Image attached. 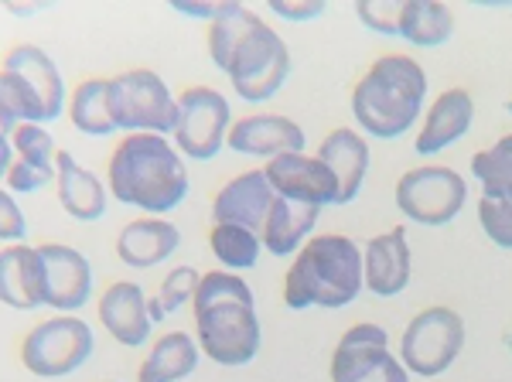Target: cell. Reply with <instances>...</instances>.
Instances as JSON below:
<instances>
[{
    "instance_id": "cell-29",
    "label": "cell",
    "mask_w": 512,
    "mask_h": 382,
    "mask_svg": "<svg viewBox=\"0 0 512 382\" xmlns=\"http://www.w3.org/2000/svg\"><path fill=\"white\" fill-rule=\"evenodd\" d=\"M21 123H41V127H45L48 113L28 82L21 76H14V72L0 69V127H4L7 134H14Z\"/></svg>"
},
{
    "instance_id": "cell-3",
    "label": "cell",
    "mask_w": 512,
    "mask_h": 382,
    "mask_svg": "<svg viewBox=\"0 0 512 382\" xmlns=\"http://www.w3.org/2000/svg\"><path fill=\"white\" fill-rule=\"evenodd\" d=\"M427 72L417 58L379 55L352 89V116L362 137L396 140L424 116Z\"/></svg>"
},
{
    "instance_id": "cell-14",
    "label": "cell",
    "mask_w": 512,
    "mask_h": 382,
    "mask_svg": "<svg viewBox=\"0 0 512 382\" xmlns=\"http://www.w3.org/2000/svg\"><path fill=\"white\" fill-rule=\"evenodd\" d=\"M304 127L284 113H250L233 120L226 147L246 157H267L274 161L280 154H304Z\"/></svg>"
},
{
    "instance_id": "cell-39",
    "label": "cell",
    "mask_w": 512,
    "mask_h": 382,
    "mask_svg": "<svg viewBox=\"0 0 512 382\" xmlns=\"http://www.w3.org/2000/svg\"><path fill=\"white\" fill-rule=\"evenodd\" d=\"M175 7L178 14H188V18H202V21H216L219 18V11H222V4H192V0H175Z\"/></svg>"
},
{
    "instance_id": "cell-41",
    "label": "cell",
    "mask_w": 512,
    "mask_h": 382,
    "mask_svg": "<svg viewBox=\"0 0 512 382\" xmlns=\"http://www.w3.org/2000/svg\"><path fill=\"white\" fill-rule=\"evenodd\" d=\"M11 14H21V18H28V14H38V11H45V4H31V7H18V4H11L7 7Z\"/></svg>"
},
{
    "instance_id": "cell-7",
    "label": "cell",
    "mask_w": 512,
    "mask_h": 382,
    "mask_svg": "<svg viewBox=\"0 0 512 382\" xmlns=\"http://www.w3.org/2000/svg\"><path fill=\"white\" fill-rule=\"evenodd\" d=\"M178 96L154 69H127L110 79V110L120 134H161L175 130Z\"/></svg>"
},
{
    "instance_id": "cell-6",
    "label": "cell",
    "mask_w": 512,
    "mask_h": 382,
    "mask_svg": "<svg viewBox=\"0 0 512 382\" xmlns=\"http://www.w3.org/2000/svg\"><path fill=\"white\" fill-rule=\"evenodd\" d=\"M93 348L96 335L79 314H55L21 338V365L38 379H65L89 362Z\"/></svg>"
},
{
    "instance_id": "cell-13",
    "label": "cell",
    "mask_w": 512,
    "mask_h": 382,
    "mask_svg": "<svg viewBox=\"0 0 512 382\" xmlns=\"http://www.w3.org/2000/svg\"><path fill=\"white\" fill-rule=\"evenodd\" d=\"M267 181L274 185L280 198H294V202H308L318 209L338 205V181L335 174L311 154H280L267 161Z\"/></svg>"
},
{
    "instance_id": "cell-45",
    "label": "cell",
    "mask_w": 512,
    "mask_h": 382,
    "mask_svg": "<svg viewBox=\"0 0 512 382\" xmlns=\"http://www.w3.org/2000/svg\"><path fill=\"white\" fill-rule=\"evenodd\" d=\"M110 382H120V379H110Z\"/></svg>"
},
{
    "instance_id": "cell-8",
    "label": "cell",
    "mask_w": 512,
    "mask_h": 382,
    "mask_svg": "<svg viewBox=\"0 0 512 382\" xmlns=\"http://www.w3.org/2000/svg\"><path fill=\"white\" fill-rule=\"evenodd\" d=\"M465 318L448 304H431L407 321L400 335V362L407 372L424 379H437L448 372L465 348Z\"/></svg>"
},
{
    "instance_id": "cell-9",
    "label": "cell",
    "mask_w": 512,
    "mask_h": 382,
    "mask_svg": "<svg viewBox=\"0 0 512 382\" xmlns=\"http://www.w3.org/2000/svg\"><path fill=\"white\" fill-rule=\"evenodd\" d=\"M233 130V106L212 86H188L175 106L171 144L188 161H212Z\"/></svg>"
},
{
    "instance_id": "cell-10",
    "label": "cell",
    "mask_w": 512,
    "mask_h": 382,
    "mask_svg": "<svg viewBox=\"0 0 512 382\" xmlns=\"http://www.w3.org/2000/svg\"><path fill=\"white\" fill-rule=\"evenodd\" d=\"M396 209L417 226H448L468 202V181L444 164H424L400 174L393 191Z\"/></svg>"
},
{
    "instance_id": "cell-42",
    "label": "cell",
    "mask_w": 512,
    "mask_h": 382,
    "mask_svg": "<svg viewBox=\"0 0 512 382\" xmlns=\"http://www.w3.org/2000/svg\"><path fill=\"white\" fill-rule=\"evenodd\" d=\"M506 113L512 116V99H509V103H506Z\"/></svg>"
},
{
    "instance_id": "cell-33",
    "label": "cell",
    "mask_w": 512,
    "mask_h": 382,
    "mask_svg": "<svg viewBox=\"0 0 512 382\" xmlns=\"http://www.w3.org/2000/svg\"><path fill=\"white\" fill-rule=\"evenodd\" d=\"M478 226L499 249H512V202L482 195L478 198Z\"/></svg>"
},
{
    "instance_id": "cell-25",
    "label": "cell",
    "mask_w": 512,
    "mask_h": 382,
    "mask_svg": "<svg viewBox=\"0 0 512 382\" xmlns=\"http://www.w3.org/2000/svg\"><path fill=\"white\" fill-rule=\"evenodd\" d=\"M198 359H202V348L188 331H168L140 362L137 382H181L198 369Z\"/></svg>"
},
{
    "instance_id": "cell-1",
    "label": "cell",
    "mask_w": 512,
    "mask_h": 382,
    "mask_svg": "<svg viewBox=\"0 0 512 382\" xmlns=\"http://www.w3.org/2000/svg\"><path fill=\"white\" fill-rule=\"evenodd\" d=\"M106 188L120 205L144 215L175 212L192 191L185 157L161 134H127L106 164Z\"/></svg>"
},
{
    "instance_id": "cell-36",
    "label": "cell",
    "mask_w": 512,
    "mask_h": 382,
    "mask_svg": "<svg viewBox=\"0 0 512 382\" xmlns=\"http://www.w3.org/2000/svg\"><path fill=\"white\" fill-rule=\"evenodd\" d=\"M400 0H383V4H373V0H362L355 4V14L366 24L369 31H379V35H396V24H400Z\"/></svg>"
},
{
    "instance_id": "cell-18",
    "label": "cell",
    "mask_w": 512,
    "mask_h": 382,
    "mask_svg": "<svg viewBox=\"0 0 512 382\" xmlns=\"http://www.w3.org/2000/svg\"><path fill=\"white\" fill-rule=\"evenodd\" d=\"M475 120V99L465 86H451L444 93L431 99V110H424V123L417 134V154L434 157L444 147H451L454 140H461L472 130Z\"/></svg>"
},
{
    "instance_id": "cell-30",
    "label": "cell",
    "mask_w": 512,
    "mask_h": 382,
    "mask_svg": "<svg viewBox=\"0 0 512 382\" xmlns=\"http://www.w3.org/2000/svg\"><path fill=\"white\" fill-rule=\"evenodd\" d=\"M472 174L482 185V195L512 202V134H502L492 147L472 157Z\"/></svg>"
},
{
    "instance_id": "cell-19",
    "label": "cell",
    "mask_w": 512,
    "mask_h": 382,
    "mask_svg": "<svg viewBox=\"0 0 512 382\" xmlns=\"http://www.w3.org/2000/svg\"><path fill=\"white\" fill-rule=\"evenodd\" d=\"M0 304L14 311L45 307V263L38 246L14 243L0 249Z\"/></svg>"
},
{
    "instance_id": "cell-31",
    "label": "cell",
    "mask_w": 512,
    "mask_h": 382,
    "mask_svg": "<svg viewBox=\"0 0 512 382\" xmlns=\"http://www.w3.org/2000/svg\"><path fill=\"white\" fill-rule=\"evenodd\" d=\"M256 18H260V14L250 11V7H243V4H222L219 18L209 24V58L219 72H226L239 38L246 35V28H250Z\"/></svg>"
},
{
    "instance_id": "cell-32",
    "label": "cell",
    "mask_w": 512,
    "mask_h": 382,
    "mask_svg": "<svg viewBox=\"0 0 512 382\" xmlns=\"http://www.w3.org/2000/svg\"><path fill=\"white\" fill-rule=\"evenodd\" d=\"M11 144H14V157H18V161L35 164L41 171H55L59 147H55V137L48 134L41 123H21L11 134Z\"/></svg>"
},
{
    "instance_id": "cell-23",
    "label": "cell",
    "mask_w": 512,
    "mask_h": 382,
    "mask_svg": "<svg viewBox=\"0 0 512 382\" xmlns=\"http://www.w3.org/2000/svg\"><path fill=\"white\" fill-rule=\"evenodd\" d=\"M315 157L335 174L338 205L355 202L362 191V181H366V171H369V140L352 127H338L321 140Z\"/></svg>"
},
{
    "instance_id": "cell-37",
    "label": "cell",
    "mask_w": 512,
    "mask_h": 382,
    "mask_svg": "<svg viewBox=\"0 0 512 382\" xmlns=\"http://www.w3.org/2000/svg\"><path fill=\"white\" fill-rule=\"evenodd\" d=\"M24 236H28V219H24V212L18 205V195L0 188V243L14 246V243H24Z\"/></svg>"
},
{
    "instance_id": "cell-38",
    "label": "cell",
    "mask_w": 512,
    "mask_h": 382,
    "mask_svg": "<svg viewBox=\"0 0 512 382\" xmlns=\"http://www.w3.org/2000/svg\"><path fill=\"white\" fill-rule=\"evenodd\" d=\"M270 11L277 14V18H284V21H315L325 14V4L321 0H274L270 4Z\"/></svg>"
},
{
    "instance_id": "cell-5",
    "label": "cell",
    "mask_w": 512,
    "mask_h": 382,
    "mask_svg": "<svg viewBox=\"0 0 512 382\" xmlns=\"http://www.w3.org/2000/svg\"><path fill=\"white\" fill-rule=\"evenodd\" d=\"M236 96L246 103H267L280 93L291 76V48L263 18H256L239 38L233 58L226 65Z\"/></svg>"
},
{
    "instance_id": "cell-28",
    "label": "cell",
    "mask_w": 512,
    "mask_h": 382,
    "mask_svg": "<svg viewBox=\"0 0 512 382\" xmlns=\"http://www.w3.org/2000/svg\"><path fill=\"white\" fill-rule=\"evenodd\" d=\"M209 246H212V256L222 263V270H229V273L253 270L263 253L260 236L243 226H233V222H212Z\"/></svg>"
},
{
    "instance_id": "cell-35",
    "label": "cell",
    "mask_w": 512,
    "mask_h": 382,
    "mask_svg": "<svg viewBox=\"0 0 512 382\" xmlns=\"http://www.w3.org/2000/svg\"><path fill=\"white\" fill-rule=\"evenodd\" d=\"M4 181H7V191H11V195H35V191L55 185V171H41L35 164L14 157V164Z\"/></svg>"
},
{
    "instance_id": "cell-16",
    "label": "cell",
    "mask_w": 512,
    "mask_h": 382,
    "mask_svg": "<svg viewBox=\"0 0 512 382\" xmlns=\"http://www.w3.org/2000/svg\"><path fill=\"white\" fill-rule=\"evenodd\" d=\"M274 202H277V191L267 181L263 168L243 171L216 191V198H212V219L233 222V226H243L260 236Z\"/></svg>"
},
{
    "instance_id": "cell-22",
    "label": "cell",
    "mask_w": 512,
    "mask_h": 382,
    "mask_svg": "<svg viewBox=\"0 0 512 382\" xmlns=\"http://www.w3.org/2000/svg\"><path fill=\"white\" fill-rule=\"evenodd\" d=\"M0 69L14 72V76H21L31 89H35V96L41 99V106H45V113H48V123L59 120L65 113V106H69L65 79L59 72V65H55V58L48 55L45 48L31 45V41L14 45L11 52L4 55V65H0Z\"/></svg>"
},
{
    "instance_id": "cell-24",
    "label": "cell",
    "mask_w": 512,
    "mask_h": 382,
    "mask_svg": "<svg viewBox=\"0 0 512 382\" xmlns=\"http://www.w3.org/2000/svg\"><path fill=\"white\" fill-rule=\"evenodd\" d=\"M321 219L318 205L294 202V198H280L267 215V226L260 232V243L270 256H297V249L311 239L315 222Z\"/></svg>"
},
{
    "instance_id": "cell-26",
    "label": "cell",
    "mask_w": 512,
    "mask_h": 382,
    "mask_svg": "<svg viewBox=\"0 0 512 382\" xmlns=\"http://www.w3.org/2000/svg\"><path fill=\"white\" fill-rule=\"evenodd\" d=\"M69 113L72 127L86 137H110V134H120L117 130V120H113V110H110V79H82L76 89L69 93Z\"/></svg>"
},
{
    "instance_id": "cell-43",
    "label": "cell",
    "mask_w": 512,
    "mask_h": 382,
    "mask_svg": "<svg viewBox=\"0 0 512 382\" xmlns=\"http://www.w3.org/2000/svg\"><path fill=\"white\" fill-rule=\"evenodd\" d=\"M509 352H512V331H509Z\"/></svg>"
},
{
    "instance_id": "cell-20",
    "label": "cell",
    "mask_w": 512,
    "mask_h": 382,
    "mask_svg": "<svg viewBox=\"0 0 512 382\" xmlns=\"http://www.w3.org/2000/svg\"><path fill=\"white\" fill-rule=\"evenodd\" d=\"M55 191L65 215L76 222H99L110 205V188L103 185V178L79 164L69 151H59L55 161Z\"/></svg>"
},
{
    "instance_id": "cell-21",
    "label": "cell",
    "mask_w": 512,
    "mask_h": 382,
    "mask_svg": "<svg viewBox=\"0 0 512 382\" xmlns=\"http://www.w3.org/2000/svg\"><path fill=\"white\" fill-rule=\"evenodd\" d=\"M181 246V232L175 222L161 215H140L117 232V256L130 270H151L168 260Z\"/></svg>"
},
{
    "instance_id": "cell-4",
    "label": "cell",
    "mask_w": 512,
    "mask_h": 382,
    "mask_svg": "<svg viewBox=\"0 0 512 382\" xmlns=\"http://www.w3.org/2000/svg\"><path fill=\"white\" fill-rule=\"evenodd\" d=\"M362 290H366L362 246L342 232H321L297 249L284 277V304L291 311H308V307L338 311L352 304Z\"/></svg>"
},
{
    "instance_id": "cell-27",
    "label": "cell",
    "mask_w": 512,
    "mask_h": 382,
    "mask_svg": "<svg viewBox=\"0 0 512 382\" xmlns=\"http://www.w3.org/2000/svg\"><path fill=\"white\" fill-rule=\"evenodd\" d=\"M396 35L417 48H437L454 35V11L437 0H407L400 7Z\"/></svg>"
},
{
    "instance_id": "cell-17",
    "label": "cell",
    "mask_w": 512,
    "mask_h": 382,
    "mask_svg": "<svg viewBox=\"0 0 512 382\" xmlns=\"http://www.w3.org/2000/svg\"><path fill=\"white\" fill-rule=\"evenodd\" d=\"M96 311L99 325H103V331H110L113 342L127 348H140L151 342L154 321L151 311H147V294L137 280H113L99 297Z\"/></svg>"
},
{
    "instance_id": "cell-15",
    "label": "cell",
    "mask_w": 512,
    "mask_h": 382,
    "mask_svg": "<svg viewBox=\"0 0 512 382\" xmlns=\"http://www.w3.org/2000/svg\"><path fill=\"white\" fill-rule=\"evenodd\" d=\"M410 273H414V260H410V239L403 226L379 232L362 246V280H366L369 294H403L410 287Z\"/></svg>"
},
{
    "instance_id": "cell-44",
    "label": "cell",
    "mask_w": 512,
    "mask_h": 382,
    "mask_svg": "<svg viewBox=\"0 0 512 382\" xmlns=\"http://www.w3.org/2000/svg\"><path fill=\"white\" fill-rule=\"evenodd\" d=\"M427 382H437V379H427Z\"/></svg>"
},
{
    "instance_id": "cell-40",
    "label": "cell",
    "mask_w": 512,
    "mask_h": 382,
    "mask_svg": "<svg viewBox=\"0 0 512 382\" xmlns=\"http://www.w3.org/2000/svg\"><path fill=\"white\" fill-rule=\"evenodd\" d=\"M11 164H14V144H11V134H7V130L0 127V181L7 178Z\"/></svg>"
},
{
    "instance_id": "cell-2",
    "label": "cell",
    "mask_w": 512,
    "mask_h": 382,
    "mask_svg": "<svg viewBox=\"0 0 512 382\" xmlns=\"http://www.w3.org/2000/svg\"><path fill=\"white\" fill-rule=\"evenodd\" d=\"M195 314V342L202 355L216 365L239 369L250 365L263 345L260 314L250 284L239 273L209 270L202 273L192 301Z\"/></svg>"
},
{
    "instance_id": "cell-34",
    "label": "cell",
    "mask_w": 512,
    "mask_h": 382,
    "mask_svg": "<svg viewBox=\"0 0 512 382\" xmlns=\"http://www.w3.org/2000/svg\"><path fill=\"white\" fill-rule=\"evenodd\" d=\"M198 280H202V273H198L195 267H175L168 273V277L161 280L158 287V304L164 314H175L181 311L185 304L195 301V290H198Z\"/></svg>"
},
{
    "instance_id": "cell-11",
    "label": "cell",
    "mask_w": 512,
    "mask_h": 382,
    "mask_svg": "<svg viewBox=\"0 0 512 382\" xmlns=\"http://www.w3.org/2000/svg\"><path fill=\"white\" fill-rule=\"evenodd\" d=\"M328 372L332 382H410L407 365L390 352L386 328L373 321H359L338 338Z\"/></svg>"
},
{
    "instance_id": "cell-12",
    "label": "cell",
    "mask_w": 512,
    "mask_h": 382,
    "mask_svg": "<svg viewBox=\"0 0 512 382\" xmlns=\"http://www.w3.org/2000/svg\"><path fill=\"white\" fill-rule=\"evenodd\" d=\"M41 263H45V307L62 314H79V307L93 297V267L69 243H41Z\"/></svg>"
}]
</instances>
